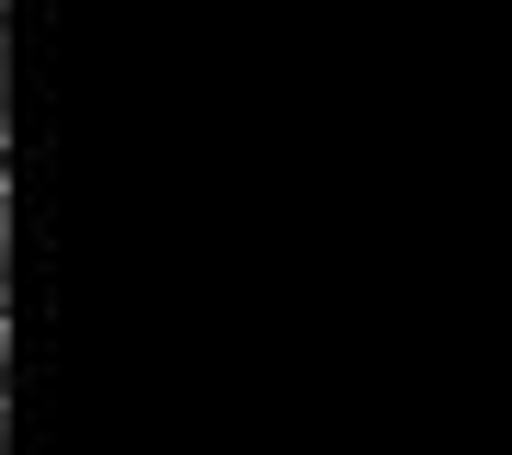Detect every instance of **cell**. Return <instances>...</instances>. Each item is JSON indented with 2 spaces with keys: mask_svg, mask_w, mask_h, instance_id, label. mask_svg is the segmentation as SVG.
<instances>
[{
  "mask_svg": "<svg viewBox=\"0 0 512 455\" xmlns=\"http://www.w3.org/2000/svg\"><path fill=\"white\" fill-rule=\"evenodd\" d=\"M0 455H12V410H0Z\"/></svg>",
  "mask_w": 512,
  "mask_h": 455,
  "instance_id": "2",
  "label": "cell"
},
{
  "mask_svg": "<svg viewBox=\"0 0 512 455\" xmlns=\"http://www.w3.org/2000/svg\"><path fill=\"white\" fill-rule=\"evenodd\" d=\"M0 182H12V137H0Z\"/></svg>",
  "mask_w": 512,
  "mask_h": 455,
  "instance_id": "3",
  "label": "cell"
},
{
  "mask_svg": "<svg viewBox=\"0 0 512 455\" xmlns=\"http://www.w3.org/2000/svg\"><path fill=\"white\" fill-rule=\"evenodd\" d=\"M0 410H12V319H0Z\"/></svg>",
  "mask_w": 512,
  "mask_h": 455,
  "instance_id": "1",
  "label": "cell"
}]
</instances>
